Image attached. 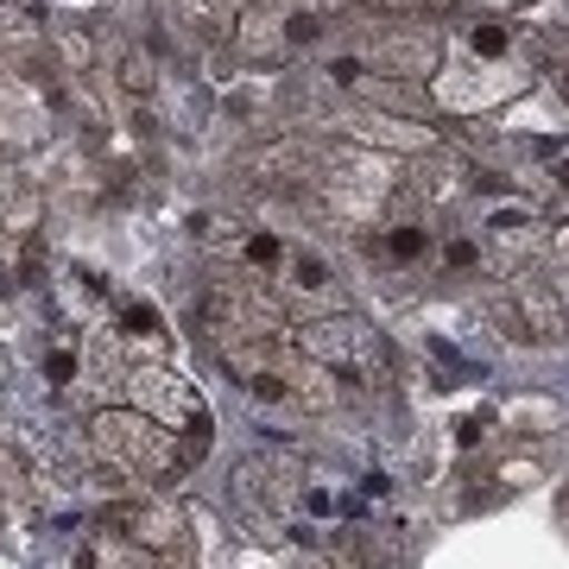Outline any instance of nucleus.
I'll list each match as a JSON object with an SVG mask.
<instances>
[{
  "label": "nucleus",
  "mask_w": 569,
  "mask_h": 569,
  "mask_svg": "<svg viewBox=\"0 0 569 569\" xmlns=\"http://www.w3.org/2000/svg\"><path fill=\"white\" fill-rule=\"evenodd\" d=\"M216 361L234 373V387L253 399L260 411L272 418H310V411H336L342 406V387L323 361H310L305 348L284 336H266V342H234V348H216Z\"/></svg>",
  "instance_id": "f257e3e1"
},
{
  "label": "nucleus",
  "mask_w": 569,
  "mask_h": 569,
  "mask_svg": "<svg viewBox=\"0 0 569 569\" xmlns=\"http://www.w3.org/2000/svg\"><path fill=\"white\" fill-rule=\"evenodd\" d=\"M399 183H406L399 152H373V146L336 140V146L317 152L305 203L317 209V216H329V222H342V228H373L392 209Z\"/></svg>",
  "instance_id": "f03ea898"
},
{
  "label": "nucleus",
  "mask_w": 569,
  "mask_h": 569,
  "mask_svg": "<svg viewBox=\"0 0 569 569\" xmlns=\"http://www.w3.org/2000/svg\"><path fill=\"white\" fill-rule=\"evenodd\" d=\"M89 456L114 462L133 488H171V481L190 475L197 443H190L183 430L133 411V406H102L96 418H89Z\"/></svg>",
  "instance_id": "7ed1b4c3"
},
{
  "label": "nucleus",
  "mask_w": 569,
  "mask_h": 569,
  "mask_svg": "<svg viewBox=\"0 0 569 569\" xmlns=\"http://www.w3.org/2000/svg\"><path fill=\"white\" fill-rule=\"evenodd\" d=\"M348 20L355 13L336 7V0H253V7H241L228 44L247 63H291L317 44H329L336 32H348Z\"/></svg>",
  "instance_id": "20e7f679"
},
{
  "label": "nucleus",
  "mask_w": 569,
  "mask_h": 569,
  "mask_svg": "<svg viewBox=\"0 0 569 569\" xmlns=\"http://www.w3.org/2000/svg\"><path fill=\"white\" fill-rule=\"evenodd\" d=\"M190 323L209 348H234V342H266V336H284L291 317L284 305L266 291L247 266H228V272H209L203 291L190 298Z\"/></svg>",
  "instance_id": "39448f33"
},
{
  "label": "nucleus",
  "mask_w": 569,
  "mask_h": 569,
  "mask_svg": "<svg viewBox=\"0 0 569 569\" xmlns=\"http://www.w3.org/2000/svg\"><path fill=\"white\" fill-rule=\"evenodd\" d=\"M291 342L305 348L310 361H323L336 380H355V387H392V342L380 329L355 317V310H336V317H310V323L291 329Z\"/></svg>",
  "instance_id": "423d86ee"
},
{
  "label": "nucleus",
  "mask_w": 569,
  "mask_h": 569,
  "mask_svg": "<svg viewBox=\"0 0 569 569\" xmlns=\"http://www.w3.org/2000/svg\"><path fill=\"white\" fill-rule=\"evenodd\" d=\"M538 77V58H531L526 44L507 51V58H468V51H449L437 58L430 70V89H437V102L449 114H488V108H507L519 102Z\"/></svg>",
  "instance_id": "0eeeda50"
},
{
  "label": "nucleus",
  "mask_w": 569,
  "mask_h": 569,
  "mask_svg": "<svg viewBox=\"0 0 569 569\" xmlns=\"http://www.w3.org/2000/svg\"><path fill=\"white\" fill-rule=\"evenodd\" d=\"M121 399L133 411H146V418L183 430L197 449H209V437H216V418H209L203 392L190 387L183 373H171L164 361H133V367H127V373H121Z\"/></svg>",
  "instance_id": "6e6552de"
},
{
  "label": "nucleus",
  "mask_w": 569,
  "mask_h": 569,
  "mask_svg": "<svg viewBox=\"0 0 569 569\" xmlns=\"http://www.w3.org/2000/svg\"><path fill=\"white\" fill-rule=\"evenodd\" d=\"M348 63H361V70H373V77H430L437 70V32H430V20H367L355 26L348 20Z\"/></svg>",
  "instance_id": "1a4fd4ad"
},
{
  "label": "nucleus",
  "mask_w": 569,
  "mask_h": 569,
  "mask_svg": "<svg viewBox=\"0 0 569 569\" xmlns=\"http://www.w3.org/2000/svg\"><path fill=\"white\" fill-rule=\"evenodd\" d=\"M266 291H272V298L284 305V317H298V323L348 310L342 266L329 260L323 247H310V241H284V260H279V272L266 279Z\"/></svg>",
  "instance_id": "9d476101"
},
{
  "label": "nucleus",
  "mask_w": 569,
  "mask_h": 569,
  "mask_svg": "<svg viewBox=\"0 0 569 569\" xmlns=\"http://www.w3.org/2000/svg\"><path fill=\"white\" fill-rule=\"evenodd\" d=\"M317 121L329 127V133H342V140L355 146H373V152H430L437 146V127L430 121H411V114H399V108H367V102H329Z\"/></svg>",
  "instance_id": "9b49d317"
},
{
  "label": "nucleus",
  "mask_w": 569,
  "mask_h": 569,
  "mask_svg": "<svg viewBox=\"0 0 569 569\" xmlns=\"http://www.w3.org/2000/svg\"><path fill=\"white\" fill-rule=\"evenodd\" d=\"M121 538H133L140 550L152 557H190V512L171 507V500H140V493H121V500H108V519Z\"/></svg>",
  "instance_id": "f8f14e48"
},
{
  "label": "nucleus",
  "mask_w": 569,
  "mask_h": 569,
  "mask_svg": "<svg viewBox=\"0 0 569 569\" xmlns=\"http://www.w3.org/2000/svg\"><path fill=\"white\" fill-rule=\"evenodd\" d=\"M430 253H437V228L425 209H406V197H392V209L367 228V260L387 272H418Z\"/></svg>",
  "instance_id": "ddd939ff"
},
{
  "label": "nucleus",
  "mask_w": 569,
  "mask_h": 569,
  "mask_svg": "<svg viewBox=\"0 0 569 569\" xmlns=\"http://www.w3.org/2000/svg\"><path fill=\"white\" fill-rule=\"evenodd\" d=\"M545 247H550V222L538 209H526V197H507V209H488V222H481L488 266H531Z\"/></svg>",
  "instance_id": "4468645a"
},
{
  "label": "nucleus",
  "mask_w": 569,
  "mask_h": 569,
  "mask_svg": "<svg viewBox=\"0 0 569 569\" xmlns=\"http://www.w3.org/2000/svg\"><path fill=\"white\" fill-rule=\"evenodd\" d=\"M317 152H323V140H266V146L247 152V183H253L260 197H298V203H305Z\"/></svg>",
  "instance_id": "2eb2a0df"
},
{
  "label": "nucleus",
  "mask_w": 569,
  "mask_h": 569,
  "mask_svg": "<svg viewBox=\"0 0 569 569\" xmlns=\"http://www.w3.org/2000/svg\"><path fill=\"white\" fill-rule=\"evenodd\" d=\"M96 342H108L114 355H133V361H164V355H171V329H164L159 305H146V298H114L108 336H96Z\"/></svg>",
  "instance_id": "dca6fc26"
},
{
  "label": "nucleus",
  "mask_w": 569,
  "mask_h": 569,
  "mask_svg": "<svg viewBox=\"0 0 569 569\" xmlns=\"http://www.w3.org/2000/svg\"><path fill=\"white\" fill-rule=\"evenodd\" d=\"M0 63L13 70L51 63V20L39 13V0H0Z\"/></svg>",
  "instance_id": "f3484780"
},
{
  "label": "nucleus",
  "mask_w": 569,
  "mask_h": 569,
  "mask_svg": "<svg viewBox=\"0 0 569 569\" xmlns=\"http://www.w3.org/2000/svg\"><path fill=\"white\" fill-rule=\"evenodd\" d=\"M164 7L197 44H228L241 20V0H164Z\"/></svg>",
  "instance_id": "a211bd4d"
},
{
  "label": "nucleus",
  "mask_w": 569,
  "mask_h": 569,
  "mask_svg": "<svg viewBox=\"0 0 569 569\" xmlns=\"http://www.w3.org/2000/svg\"><path fill=\"white\" fill-rule=\"evenodd\" d=\"M159 563H171V557L140 550L133 538H121L114 526H102V538H96V545H82V569H159Z\"/></svg>",
  "instance_id": "6ab92c4d"
},
{
  "label": "nucleus",
  "mask_w": 569,
  "mask_h": 569,
  "mask_svg": "<svg viewBox=\"0 0 569 569\" xmlns=\"http://www.w3.org/2000/svg\"><path fill=\"white\" fill-rule=\"evenodd\" d=\"M449 51H468V58H507L519 51V32L507 20H462L449 32Z\"/></svg>",
  "instance_id": "aec40b11"
},
{
  "label": "nucleus",
  "mask_w": 569,
  "mask_h": 569,
  "mask_svg": "<svg viewBox=\"0 0 569 569\" xmlns=\"http://www.w3.org/2000/svg\"><path fill=\"white\" fill-rule=\"evenodd\" d=\"M39 373H44V387H51V392H77L82 373H89V355H82L77 342H51L39 355Z\"/></svg>",
  "instance_id": "412c9836"
},
{
  "label": "nucleus",
  "mask_w": 569,
  "mask_h": 569,
  "mask_svg": "<svg viewBox=\"0 0 569 569\" xmlns=\"http://www.w3.org/2000/svg\"><path fill=\"white\" fill-rule=\"evenodd\" d=\"M437 260H443V272H456V279L488 272V253H481V241H475V234H443V241H437Z\"/></svg>",
  "instance_id": "4be33fe9"
},
{
  "label": "nucleus",
  "mask_w": 569,
  "mask_h": 569,
  "mask_svg": "<svg viewBox=\"0 0 569 569\" xmlns=\"http://www.w3.org/2000/svg\"><path fill=\"white\" fill-rule=\"evenodd\" d=\"M32 203H39V197L26 190V178L13 171V164H0V222L26 228V222H32Z\"/></svg>",
  "instance_id": "5701e85b"
},
{
  "label": "nucleus",
  "mask_w": 569,
  "mask_h": 569,
  "mask_svg": "<svg viewBox=\"0 0 569 569\" xmlns=\"http://www.w3.org/2000/svg\"><path fill=\"white\" fill-rule=\"evenodd\" d=\"M538 70H545V82H550V96L569 108V44H557V51H545L538 58Z\"/></svg>",
  "instance_id": "b1692460"
},
{
  "label": "nucleus",
  "mask_w": 569,
  "mask_h": 569,
  "mask_svg": "<svg viewBox=\"0 0 569 569\" xmlns=\"http://www.w3.org/2000/svg\"><path fill=\"white\" fill-rule=\"evenodd\" d=\"M449 437H456V449H481V437H488V418H462Z\"/></svg>",
  "instance_id": "393cba45"
},
{
  "label": "nucleus",
  "mask_w": 569,
  "mask_h": 569,
  "mask_svg": "<svg viewBox=\"0 0 569 569\" xmlns=\"http://www.w3.org/2000/svg\"><path fill=\"white\" fill-rule=\"evenodd\" d=\"M475 7H493V13H538L550 0H475Z\"/></svg>",
  "instance_id": "a878e982"
},
{
  "label": "nucleus",
  "mask_w": 569,
  "mask_h": 569,
  "mask_svg": "<svg viewBox=\"0 0 569 569\" xmlns=\"http://www.w3.org/2000/svg\"><path fill=\"white\" fill-rule=\"evenodd\" d=\"M13 291H20V272H13V266L0 260V305H7V298H13Z\"/></svg>",
  "instance_id": "bb28decb"
},
{
  "label": "nucleus",
  "mask_w": 569,
  "mask_h": 569,
  "mask_svg": "<svg viewBox=\"0 0 569 569\" xmlns=\"http://www.w3.org/2000/svg\"><path fill=\"white\" fill-rule=\"evenodd\" d=\"M557 512H563V519H569V481H563V493H557Z\"/></svg>",
  "instance_id": "cd10ccee"
},
{
  "label": "nucleus",
  "mask_w": 569,
  "mask_h": 569,
  "mask_svg": "<svg viewBox=\"0 0 569 569\" xmlns=\"http://www.w3.org/2000/svg\"><path fill=\"white\" fill-rule=\"evenodd\" d=\"M557 284H563V310H569V279H557Z\"/></svg>",
  "instance_id": "c85d7f7f"
}]
</instances>
